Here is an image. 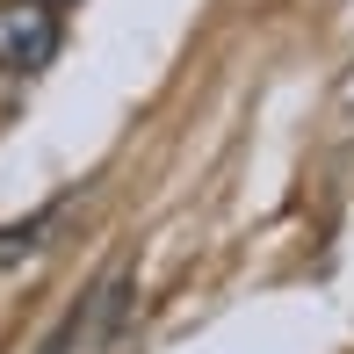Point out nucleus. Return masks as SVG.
<instances>
[{
	"mask_svg": "<svg viewBox=\"0 0 354 354\" xmlns=\"http://www.w3.org/2000/svg\"><path fill=\"white\" fill-rule=\"evenodd\" d=\"M58 58V15L44 0H8L0 8V66L8 73H44Z\"/></svg>",
	"mask_w": 354,
	"mask_h": 354,
	"instance_id": "f257e3e1",
	"label": "nucleus"
},
{
	"mask_svg": "<svg viewBox=\"0 0 354 354\" xmlns=\"http://www.w3.org/2000/svg\"><path fill=\"white\" fill-rule=\"evenodd\" d=\"M44 8H58V0H44Z\"/></svg>",
	"mask_w": 354,
	"mask_h": 354,
	"instance_id": "f03ea898",
	"label": "nucleus"
}]
</instances>
